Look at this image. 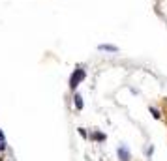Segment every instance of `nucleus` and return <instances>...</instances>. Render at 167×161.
<instances>
[{
	"instance_id": "f257e3e1",
	"label": "nucleus",
	"mask_w": 167,
	"mask_h": 161,
	"mask_svg": "<svg viewBox=\"0 0 167 161\" xmlns=\"http://www.w3.org/2000/svg\"><path fill=\"white\" fill-rule=\"evenodd\" d=\"M83 79H85V69H77V71H73L71 79H70V88H77V84H79Z\"/></svg>"
},
{
	"instance_id": "f03ea898",
	"label": "nucleus",
	"mask_w": 167,
	"mask_h": 161,
	"mask_svg": "<svg viewBox=\"0 0 167 161\" xmlns=\"http://www.w3.org/2000/svg\"><path fill=\"white\" fill-rule=\"evenodd\" d=\"M118 157H120V161H130V152H128L126 146L118 148Z\"/></svg>"
},
{
	"instance_id": "7ed1b4c3",
	"label": "nucleus",
	"mask_w": 167,
	"mask_h": 161,
	"mask_svg": "<svg viewBox=\"0 0 167 161\" xmlns=\"http://www.w3.org/2000/svg\"><path fill=\"white\" fill-rule=\"evenodd\" d=\"M73 103H75V107H77V109H79V111L83 109V98H81L79 94H77L75 98H73Z\"/></svg>"
},
{
	"instance_id": "20e7f679",
	"label": "nucleus",
	"mask_w": 167,
	"mask_h": 161,
	"mask_svg": "<svg viewBox=\"0 0 167 161\" xmlns=\"http://www.w3.org/2000/svg\"><path fill=\"white\" fill-rule=\"evenodd\" d=\"M99 51H111V52H117L118 47H115V45H99Z\"/></svg>"
},
{
	"instance_id": "39448f33",
	"label": "nucleus",
	"mask_w": 167,
	"mask_h": 161,
	"mask_svg": "<svg viewBox=\"0 0 167 161\" xmlns=\"http://www.w3.org/2000/svg\"><path fill=\"white\" fill-rule=\"evenodd\" d=\"M92 139H96V141H103L105 135H102V133H94V135H92Z\"/></svg>"
},
{
	"instance_id": "423d86ee",
	"label": "nucleus",
	"mask_w": 167,
	"mask_h": 161,
	"mask_svg": "<svg viewBox=\"0 0 167 161\" xmlns=\"http://www.w3.org/2000/svg\"><path fill=\"white\" fill-rule=\"evenodd\" d=\"M150 112L154 114V118H160V112H158V111H156V109H150Z\"/></svg>"
},
{
	"instance_id": "0eeeda50",
	"label": "nucleus",
	"mask_w": 167,
	"mask_h": 161,
	"mask_svg": "<svg viewBox=\"0 0 167 161\" xmlns=\"http://www.w3.org/2000/svg\"><path fill=\"white\" fill-rule=\"evenodd\" d=\"M0 150H6V143L4 141H0Z\"/></svg>"
},
{
	"instance_id": "6e6552de",
	"label": "nucleus",
	"mask_w": 167,
	"mask_h": 161,
	"mask_svg": "<svg viewBox=\"0 0 167 161\" xmlns=\"http://www.w3.org/2000/svg\"><path fill=\"white\" fill-rule=\"evenodd\" d=\"M0 141H4V133L2 131H0Z\"/></svg>"
}]
</instances>
